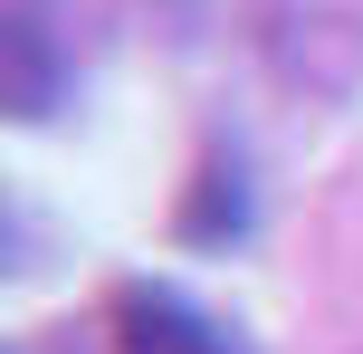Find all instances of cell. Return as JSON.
<instances>
[{"label": "cell", "instance_id": "2", "mask_svg": "<svg viewBox=\"0 0 363 354\" xmlns=\"http://www.w3.org/2000/svg\"><path fill=\"white\" fill-rule=\"evenodd\" d=\"M0 48H10V115H48V38H38V10L29 0H10V19H0Z\"/></svg>", "mask_w": 363, "mask_h": 354}, {"label": "cell", "instance_id": "1", "mask_svg": "<svg viewBox=\"0 0 363 354\" xmlns=\"http://www.w3.org/2000/svg\"><path fill=\"white\" fill-rule=\"evenodd\" d=\"M125 354H230V345L172 297H125Z\"/></svg>", "mask_w": 363, "mask_h": 354}]
</instances>
